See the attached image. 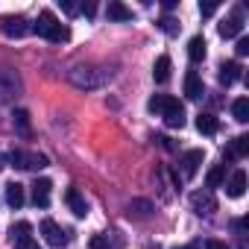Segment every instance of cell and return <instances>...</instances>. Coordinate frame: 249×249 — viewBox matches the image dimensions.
I'll return each mask as SVG.
<instances>
[{
	"label": "cell",
	"instance_id": "d4e9b609",
	"mask_svg": "<svg viewBox=\"0 0 249 249\" xmlns=\"http://www.w3.org/2000/svg\"><path fill=\"white\" fill-rule=\"evenodd\" d=\"M161 30H164L167 36H176V33H179V24H176L173 18H161Z\"/></svg>",
	"mask_w": 249,
	"mask_h": 249
},
{
	"label": "cell",
	"instance_id": "ffe728a7",
	"mask_svg": "<svg viewBox=\"0 0 249 249\" xmlns=\"http://www.w3.org/2000/svg\"><path fill=\"white\" fill-rule=\"evenodd\" d=\"M6 202H9L12 208H21V205H24V185L9 182V185H6Z\"/></svg>",
	"mask_w": 249,
	"mask_h": 249
},
{
	"label": "cell",
	"instance_id": "52a82bcc",
	"mask_svg": "<svg viewBox=\"0 0 249 249\" xmlns=\"http://www.w3.org/2000/svg\"><path fill=\"white\" fill-rule=\"evenodd\" d=\"M205 161V153L202 150H188L185 156H182V173L191 179V176H196V170H199V164Z\"/></svg>",
	"mask_w": 249,
	"mask_h": 249
},
{
	"label": "cell",
	"instance_id": "1f68e13d",
	"mask_svg": "<svg viewBox=\"0 0 249 249\" xmlns=\"http://www.w3.org/2000/svg\"><path fill=\"white\" fill-rule=\"evenodd\" d=\"M156 141H159V144H161V147H164V150H173V144H170V138H164V135H159V138H156Z\"/></svg>",
	"mask_w": 249,
	"mask_h": 249
},
{
	"label": "cell",
	"instance_id": "277c9868",
	"mask_svg": "<svg viewBox=\"0 0 249 249\" xmlns=\"http://www.w3.org/2000/svg\"><path fill=\"white\" fill-rule=\"evenodd\" d=\"M0 30H3V36H9V38H24L30 33V21L24 15H3L0 18Z\"/></svg>",
	"mask_w": 249,
	"mask_h": 249
},
{
	"label": "cell",
	"instance_id": "3957f363",
	"mask_svg": "<svg viewBox=\"0 0 249 249\" xmlns=\"http://www.w3.org/2000/svg\"><path fill=\"white\" fill-rule=\"evenodd\" d=\"M106 71L103 73H97L94 68H73L71 71V82L76 85V88H97V85H103L106 82Z\"/></svg>",
	"mask_w": 249,
	"mask_h": 249
},
{
	"label": "cell",
	"instance_id": "f546056e",
	"mask_svg": "<svg viewBox=\"0 0 249 249\" xmlns=\"http://www.w3.org/2000/svg\"><path fill=\"white\" fill-rule=\"evenodd\" d=\"M62 9L68 12V15H76L79 9H76V3H71V0H62Z\"/></svg>",
	"mask_w": 249,
	"mask_h": 249
},
{
	"label": "cell",
	"instance_id": "9a60e30c",
	"mask_svg": "<svg viewBox=\"0 0 249 249\" xmlns=\"http://www.w3.org/2000/svg\"><path fill=\"white\" fill-rule=\"evenodd\" d=\"M106 15L111 21H132V9L123 6V3H117V0H111V3L106 6Z\"/></svg>",
	"mask_w": 249,
	"mask_h": 249
},
{
	"label": "cell",
	"instance_id": "603a6c76",
	"mask_svg": "<svg viewBox=\"0 0 249 249\" xmlns=\"http://www.w3.org/2000/svg\"><path fill=\"white\" fill-rule=\"evenodd\" d=\"M12 123L18 126V132H21V135H30V114H27L24 108H15V114H12Z\"/></svg>",
	"mask_w": 249,
	"mask_h": 249
},
{
	"label": "cell",
	"instance_id": "4316f807",
	"mask_svg": "<svg viewBox=\"0 0 249 249\" xmlns=\"http://www.w3.org/2000/svg\"><path fill=\"white\" fill-rule=\"evenodd\" d=\"M199 12L202 15H214L217 12V3H199Z\"/></svg>",
	"mask_w": 249,
	"mask_h": 249
},
{
	"label": "cell",
	"instance_id": "d6a6232c",
	"mask_svg": "<svg viewBox=\"0 0 249 249\" xmlns=\"http://www.w3.org/2000/svg\"><path fill=\"white\" fill-rule=\"evenodd\" d=\"M18 249H41V246H38V243H36V240H27V243H21V246H18Z\"/></svg>",
	"mask_w": 249,
	"mask_h": 249
},
{
	"label": "cell",
	"instance_id": "7a4b0ae2",
	"mask_svg": "<svg viewBox=\"0 0 249 249\" xmlns=\"http://www.w3.org/2000/svg\"><path fill=\"white\" fill-rule=\"evenodd\" d=\"M161 117H164V126L170 129H182L185 126V106L176 100V97H164V106H161Z\"/></svg>",
	"mask_w": 249,
	"mask_h": 249
},
{
	"label": "cell",
	"instance_id": "8992f818",
	"mask_svg": "<svg viewBox=\"0 0 249 249\" xmlns=\"http://www.w3.org/2000/svg\"><path fill=\"white\" fill-rule=\"evenodd\" d=\"M191 205H194L196 214H214L217 211V199L211 196V191H196L191 196Z\"/></svg>",
	"mask_w": 249,
	"mask_h": 249
},
{
	"label": "cell",
	"instance_id": "7c38bea8",
	"mask_svg": "<svg viewBox=\"0 0 249 249\" xmlns=\"http://www.w3.org/2000/svg\"><path fill=\"white\" fill-rule=\"evenodd\" d=\"M237 79H240V65H237V62H223V65H220V85L229 88V85H234Z\"/></svg>",
	"mask_w": 249,
	"mask_h": 249
},
{
	"label": "cell",
	"instance_id": "d6986e66",
	"mask_svg": "<svg viewBox=\"0 0 249 249\" xmlns=\"http://www.w3.org/2000/svg\"><path fill=\"white\" fill-rule=\"evenodd\" d=\"M217 30H220V36H223V38H234V36H240L243 24H240V18L234 15V18H226V21H223Z\"/></svg>",
	"mask_w": 249,
	"mask_h": 249
},
{
	"label": "cell",
	"instance_id": "4fadbf2b",
	"mask_svg": "<svg viewBox=\"0 0 249 249\" xmlns=\"http://www.w3.org/2000/svg\"><path fill=\"white\" fill-rule=\"evenodd\" d=\"M226 194L234 196V199L246 194V173H243V170H234V173H231V179H229V185H226Z\"/></svg>",
	"mask_w": 249,
	"mask_h": 249
},
{
	"label": "cell",
	"instance_id": "44dd1931",
	"mask_svg": "<svg viewBox=\"0 0 249 249\" xmlns=\"http://www.w3.org/2000/svg\"><path fill=\"white\" fill-rule=\"evenodd\" d=\"M231 114H234L237 123H246V120H249V100H246V97H237V100L231 103Z\"/></svg>",
	"mask_w": 249,
	"mask_h": 249
},
{
	"label": "cell",
	"instance_id": "cb8c5ba5",
	"mask_svg": "<svg viewBox=\"0 0 249 249\" xmlns=\"http://www.w3.org/2000/svg\"><path fill=\"white\" fill-rule=\"evenodd\" d=\"M164 97H167V94H156V97H153V100L147 103V108H150L153 114H161V106H164Z\"/></svg>",
	"mask_w": 249,
	"mask_h": 249
},
{
	"label": "cell",
	"instance_id": "30bf717a",
	"mask_svg": "<svg viewBox=\"0 0 249 249\" xmlns=\"http://www.w3.org/2000/svg\"><path fill=\"white\" fill-rule=\"evenodd\" d=\"M9 240H12V246L18 249L21 243H27V240H33V226L27 223V220H21V223H15L12 226V231H9Z\"/></svg>",
	"mask_w": 249,
	"mask_h": 249
},
{
	"label": "cell",
	"instance_id": "5bb4252c",
	"mask_svg": "<svg viewBox=\"0 0 249 249\" xmlns=\"http://www.w3.org/2000/svg\"><path fill=\"white\" fill-rule=\"evenodd\" d=\"M249 153V135H237L231 144H229V150H226V159H243Z\"/></svg>",
	"mask_w": 249,
	"mask_h": 249
},
{
	"label": "cell",
	"instance_id": "e0dca14e",
	"mask_svg": "<svg viewBox=\"0 0 249 249\" xmlns=\"http://www.w3.org/2000/svg\"><path fill=\"white\" fill-rule=\"evenodd\" d=\"M188 59H191V62H202V59H205V38H202V36H194V38L188 41Z\"/></svg>",
	"mask_w": 249,
	"mask_h": 249
},
{
	"label": "cell",
	"instance_id": "ba28073f",
	"mask_svg": "<svg viewBox=\"0 0 249 249\" xmlns=\"http://www.w3.org/2000/svg\"><path fill=\"white\" fill-rule=\"evenodd\" d=\"M50 188H53L50 179H36V182H33V202H36L38 208H47V205H50Z\"/></svg>",
	"mask_w": 249,
	"mask_h": 249
},
{
	"label": "cell",
	"instance_id": "484cf974",
	"mask_svg": "<svg viewBox=\"0 0 249 249\" xmlns=\"http://www.w3.org/2000/svg\"><path fill=\"white\" fill-rule=\"evenodd\" d=\"M91 249H108V240H106L103 234H94V237H91Z\"/></svg>",
	"mask_w": 249,
	"mask_h": 249
},
{
	"label": "cell",
	"instance_id": "836d02e7",
	"mask_svg": "<svg viewBox=\"0 0 249 249\" xmlns=\"http://www.w3.org/2000/svg\"><path fill=\"white\" fill-rule=\"evenodd\" d=\"M176 249H196V243H191V246H176Z\"/></svg>",
	"mask_w": 249,
	"mask_h": 249
},
{
	"label": "cell",
	"instance_id": "2e32d148",
	"mask_svg": "<svg viewBox=\"0 0 249 249\" xmlns=\"http://www.w3.org/2000/svg\"><path fill=\"white\" fill-rule=\"evenodd\" d=\"M170 68H173L170 65V56H159L156 65H153V79L156 82H167L170 79Z\"/></svg>",
	"mask_w": 249,
	"mask_h": 249
},
{
	"label": "cell",
	"instance_id": "9c48e42d",
	"mask_svg": "<svg viewBox=\"0 0 249 249\" xmlns=\"http://www.w3.org/2000/svg\"><path fill=\"white\" fill-rule=\"evenodd\" d=\"M65 202H68V208H71L76 217H85V214H88V202L82 199V194H79L76 188H68V191H65Z\"/></svg>",
	"mask_w": 249,
	"mask_h": 249
},
{
	"label": "cell",
	"instance_id": "f1b7e54d",
	"mask_svg": "<svg viewBox=\"0 0 249 249\" xmlns=\"http://www.w3.org/2000/svg\"><path fill=\"white\" fill-rule=\"evenodd\" d=\"M205 249H229V246H226L223 240H214V237H211V240H205Z\"/></svg>",
	"mask_w": 249,
	"mask_h": 249
},
{
	"label": "cell",
	"instance_id": "5b68a950",
	"mask_svg": "<svg viewBox=\"0 0 249 249\" xmlns=\"http://www.w3.org/2000/svg\"><path fill=\"white\" fill-rule=\"evenodd\" d=\"M41 234H44V240H47L50 246H65V243L71 240V234H73V231L62 229L56 220H41Z\"/></svg>",
	"mask_w": 249,
	"mask_h": 249
},
{
	"label": "cell",
	"instance_id": "ac0fdd59",
	"mask_svg": "<svg viewBox=\"0 0 249 249\" xmlns=\"http://www.w3.org/2000/svg\"><path fill=\"white\" fill-rule=\"evenodd\" d=\"M196 129H199L202 135H214V132L220 129V123H217L214 114H196Z\"/></svg>",
	"mask_w": 249,
	"mask_h": 249
},
{
	"label": "cell",
	"instance_id": "7402d4cb",
	"mask_svg": "<svg viewBox=\"0 0 249 249\" xmlns=\"http://www.w3.org/2000/svg\"><path fill=\"white\" fill-rule=\"evenodd\" d=\"M223 182H226V164H214L208 170V176H205V185L208 188H220Z\"/></svg>",
	"mask_w": 249,
	"mask_h": 249
},
{
	"label": "cell",
	"instance_id": "4dcf8cb0",
	"mask_svg": "<svg viewBox=\"0 0 249 249\" xmlns=\"http://www.w3.org/2000/svg\"><path fill=\"white\" fill-rule=\"evenodd\" d=\"M94 12H97V6H94V3H85V6H82V15H88V18H91Z\"/></svg>",
	"mask_w": 249,
	"mask_h": 249
},
{
	"label": "cell",
	"instance_id": "83f0119b",
	"mask_svg": "<svg viewBox=\"0 0 249 249\" xmlns=\"http://www.w3.org/2000/svg\"><path fill=\"white\" fill-rule=\"evenodd\" d=\"M249 53V38H240L237 41V56H246Z\"/></svg>",
	"mask_w": 249,
	"mask_h": 249
},
{
	"label": "cell",
	"instance_id": "8fae6325",
	"mask_svg": "<svg viewBox=\"0 0 249 249\" xmlns=\"http://www.w3.org/2000/svg\"><path fill=\"white\" fill-rule=\"evenodd\" d=\"M202 94H205V85H202L199 73H194V71H191V73L185 76V97H188V100H199Z\"/></svg>",
	"mask_w": 249,
	"mask_h": 249
},
{
	"label": "cell",
	"instance_id": "6da1fadb",
	"mask_svg": "<svg viewBox=\"0 0 249 249\" xmlns=\"http://www.w3.org/2000/svg\"><path fill=\"white\" fill-rule=\"evenodd\" d=\"M33 30H36L41 38H50V41H56V44L71 38V30H68V27H62L50 9H44V12L38 15V21H36V27H33Z\"/></svg>",
	"mask_w": 249,
	"mask_h": 249
}]
</instances>
